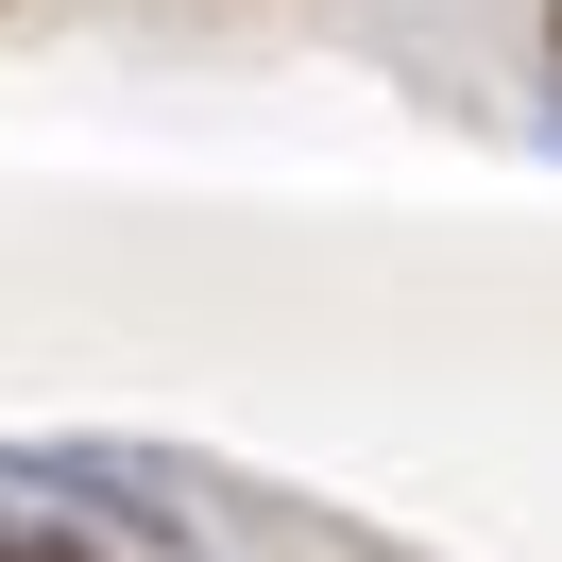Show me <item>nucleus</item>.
I'll use <instances>...</instances> for the list:
<instances>
[{
	"instance_id": "obj_1",
	"label": "nucleus",
	"mask_w": 562,
	"mask_h": 562,
	"mask_svg": "<svg viewBox=\"0 0 562 562\" xmlns=\"http://www.w3.org/2000/svg\"><path fill=\"white\" fill-rule=\"evenodd\" d=\"M18 562H103V546H18Z\"/></svg>"
},
{
	"instance_id": "obj_2",
	"label": "nucleus",
	"mask_w": 562,
	"mask_h": 562,
	"mask_svg": "<svg viewBox=\"0 0 562 562\" xmlns=\"http://www.w3.org/2000/svg\"><path fill=\"white\" fill-rule=\"evenodd\" d=\"M546 35H562V0H546Z\"/></svg>"
}]
</instances>
